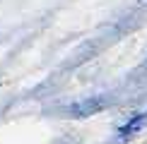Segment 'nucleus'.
<instances>
[{"label":"nucleus","mask_w":147,"mask_h":144,"mask_svg":"<svg viewBox=\"0 0 147 144\" xmlns=\"http://www.w3.org/2000/svg\"><path fill=\"white\" fill-rule=\"evenodd\" d=\"M106 106H109V99H104V96H92V99H84V101L72 103L68 108V113L75 115V118H87V115H94V113L104 111Z\"/></svg>","instance_id":"nucleus-1"},{"label":"nucleus","mask_w":147,"mask_h":144,"mask_svg":"<svg viewBox=\"0 0 147 144\" xmlns=\"http://www.w3.org/2000/svg\"><path fill=\"white\" fill-rule=\"evenodd\" d=\"M145 123H147V111H145V113H138V115L133 118V120H128L123 127L118 130V135H121V137H133V135H135V132L142 127Z\"/></svg>","instance_id":"nucleus-2"}]
</instances>
